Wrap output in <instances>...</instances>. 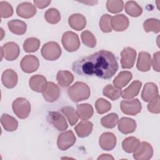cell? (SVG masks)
Listing matches in <instances>:
<instances>
[{
  "instance_id": "obj_1",
  "label": "cell",
  "mask_w": 160,
  "mask_h": 160,
  "mask_svg": "<svg viewBox=\"0 0 160 160\" xmlns=\"http://www.w3.org/2000/svg\"><path fill=\"white\" fill-rule=\"evenodd\" d=\"M72 69L79 76L109 79L118 71V63L112 52L102 49L76 60L73 62Z\"/></svg>"
},
{
  "instance_id": "obj_2",
  "label": "cell",
  "mask_w": 160,
  "mask_h": 160,
  "mask_svg": "<svg viewBox=\"0 0 160 160\" xmlns=\"http://www.w3.org/2000/svg\"><path fill=\"white\" fill-rule=\"evenodd\" d=\"M68 94L72 101L78 102L88 99L90 96L91 91L87 84L78 81L69 88Z\"/></svg>"
},
{
  "instance_id": "obj_3",
  "label": "cell",
  "mask_w": 160,
  "mask_h": 160,
  "mask_svg": "<svg viewBox=\"0 0 160 160\" xmlns=\"http://www.w3.org/2000/svg\"><path fill=\"white\" fill-rule=\"evenodd\" d=\"M41 55L46 60L55 61L61 55V49L59 45L54 41L45 43L41 48Z\"/></svg>"
},
{
  "instance_id": "obj_4",
  "label": "cell",
  "mask_w": 160,
  "mask_h": 160,
  "mask_svg": "<svg viewBox=\"0 0 160 160\" xmlns=\"http://www.w3.org/2000/svg\"><path fill=\"white\" fill-rule=\"evenodd\" d=\"M14 113L20 119H25L31 112V104L26 98H18L12 104Z\"/></svg>"
},
{
  "instance_id": "obj_5",
  "label": "cell",
  "mask_w": 160,
  "mask_h": 160,
  "mask_svg": "<svg viewBox=\"0 0 160 160\" xmlns=\"http://www.w3.org/2000/svg\"><path fill=\"white\" fill-rule=\"evenodd\" d=\"M61 41L64 48L69 52L76 51L80 47L79 37L72 31L65 32L62 36Z\"/></svg>"
},
{
  "instance_id": "obj_6",
  "label": "cell",
  "mask_w": 160,
  "mask_h": 160,
  "mask_svg": "<svg viewBox=\"0 0 160 160\" xmlns=\"http://www.w3.org/2000/svg\"><path fill=\"white\" fill-rule=\"evenodd\" d=\"M120 108L122 112L127 115L135 116L142 109V105L137 98L130 100H123L121 102Z\"/></svg>"
},
{
  "instance_id": "obj_7",
  "label": "cell",
  "mask_w": 160,
  "mask_h": 160,
  "mask_svg": "<svg viewBox=\"0 0 160 160\" xmlns=\"http://www.w3.org/2000/svg\"><path fill=\"white\" fill-rule=\"evenodd\" d=\"M47 120L54 128L61 131L66 130L68 127L65 118L58 111L49 112Z\"/></svg>"
},
{
  "instance_id": "obj_8",
  "label": "cell",
  "mask_w": 160,
  "mask_h": 160,
  "mask_svg": "<svg viewBox=\"0 0 160 160\" xmlns=\"http://www.w3.org/2000/svg\"><path fill=\"white\" fill-rule=\"evenodd\" d=\"M76 140L74 132L71 131H67L61 133L57 140V145L60 150L65 151L74 145Z\"/></svg>"
},
{
  "instance_id": "obj_9",
  "label": "cell",
  "mask_w": 160,
  "mask_h": 160,
  "mask_svg": "<svg viewBox=\"0 0 160 160\" xmlns=\"http://www.w3.org/2000/svg\"><path fill=\"white\" fill-rule=\"evenodd\" d=\"M121 64L123 69H130L133 67L136 58V51L132 48H124L121 52Z\"/></svg>"
},
{
  "instance_id": "obj_10",
  "label": "cell",
  "mask_w": 160,
  "mask_h": 160,
  "mask_svg": "<svg viewBox=\"0 0 160 160\" xmlns=\"http://www.w3.org/2000/svg\"><path fill=\"white\" fill-rule=\"evenodd\" d=\"M133 158L136 160H148L153 155V149L148 142H140L138 148L133 152Z\"/></svg>"
},
{
  "instance_id": "obj_11",
  "label": "cell",
  "mask_w": 160,
  "mask_h": 160,
  "mask_svg": "<svg viewBox=\"0 0 160 160\" xmlns=\"http://www.w3.org/2000/svg\"><path fill=\"white\" fill-rule=\"evenodd\" d=\"M39 62L38 58L34 55H26L21 60L20 66L23 72L32 73L39 68Z\"/></svg>"
},
{
  "instance_id": "obj_12",
  "label": "cell",
  "mask_w": 160,
  "mask_h": 160,
  "mask_svg": "<svg viewBox=\"0 0 160 160\" xmlns=\"http://www.w3.org/2000/svg\"><path fill=\"white\" fill-rule=\"evenodd\" d=\"M44 99L49 102L56 101L60 96V90L58 85L52 82H48L42 91Z\"/></svg>"
},
{
  "instance_id": "obj_13",
  "label": "cell",
  "mask_w": 160,
  "mask_h": 160,
  "mask_svg": "<svg viewBox=\"0 0 160 160\" xmlns=\"http://www.w3.org/2000/svg\"><path fill=\"white\" fill-rule=\"evenodd\" d=\"M4 57L7 61H14L18 58L20 53L18 44L14 42H8L2 47Z\"/></svg>"
},
{
  "instance_id": "obj_14",
  "label": "cell",
  "mask_w": 160,
  "mask_h": 160,
  "mask_svg": "<svg viewBox=\"0 0 160 160\" xmlns=\"http://www.w3.org/2000/svg\"><path fill=\"white\" fill-rule=\"evenodd\" d=\"M99 143L100 147L103 150L111 151L116 146V137L112 132H104L99 137Z\"/></svg>"
},
{
  "instance_id": "obj_15",
  "label": "cell",
  "mask_w": 160,
  "mask_h": 160,
  "mask_svg": "<svg viewBox=\"0 0 160 160\" xmlns=\"http://www.w3.org/2000/svg\"><path fill=\"white\" fill-rule=\"evenodd\" d=\"M17 14L23 18L28 19L33 17L36 13L34 5L29 2H24L19 4L16 8Z\"/></svg>"
},
{
  "instance_id": "obj_16",
  "label": "cell",
  "mask_w": 160,
  "mask_h": 160,
  "mask_svg": "<svg viewBox=\"0 0 160 160\" xmlns=\"http://www.w3.org/2000/svg\"><path fill=\"white\" fill-rule=\"evenodd\" d=\"M129 24V19L122 14L115 15L111 18V28L116 31L119 32L126 30L128 28Z\"/></svg>"
},
{
  "instance_id": "obj_17",
  "label": "cell",
  "mask_w": 160,
  "mask_h": 160,
  "mask_svg": "<svg viewBox=\"0 0 160 160\" xmlns=\"http://www.w3.org/2000/svg\"><path fill=\"white\" fill-rule=\"evenodd\" d=\"M2 84L7 88H14L18 81V77L17 73L12 69H8L5 70L1 77Z\"/></svg>"
},
{
  "instance_id": "obj_18",
  "label": "cell",
  "mask_w": 160,
  "mask_h": 160,
  "mask_svg": "<svg viewBox=\"0 0 160 160\" xmlns=\"http://www.w3.org/2000/svg\"><path fill=\"white\" fill-rule=\"evenodd\" d=\"M159 95L157 86L153 82L145 84L141 92V98L145 102H149Z\"/></svg>"
},
{
  "instance_id": "obj_19",
  "label": "cell",
  "mask_w": 160,
  "mask_h": 160,
  "mask_svg": "<svg viewBox=\"0 0 160 160\" xmlns=\"http://www.w3.org/2000/svg\"><path fill=\"white\" fill-rule=\"evenodd\" d=\"M136 129V122L132 118L123 117L118 121L119 131L125 134L133 132Z\"/></svg>"
},
{
  "instance_id": "obj_20",
  "label": "cell",
  "mask_w": 160,
  "mask_h": 160,
  "mask_svg": "<svg viewBox=\"0 0 160 160\" xmlns=\"http://www.w3.org/2000/svg\"><path fill=\"white\" fill-rule=\"evenodd\" d=\"M151 55L147 52L141 51L138 55L136 68L139 71L142 72L148 71L151 69Z\"/></svg>"
},
{
  "instance_id": "obj_21",
  "label": "cell",
  "mask_w": 160,
  "mask_h": 160,
  "mask_svg": "<svg viewBox=\"0 0 160 160\" xmlns=\"http://www.w3.org/2000/svg\"><path fill=\"white\" fill-rule=\"evenodd\" d=\"M47 80L44 76L36 74L31 76L29 81L30 88L36 92H40L43 91L47 84Z\"/></svg>"
},
{
  "instance_id": "obj_22",
  "label": "cell",
  "mask_w": 160,
  "mask_h": 160,
  "mask_svg": "<svg viewBox=\"0 0 160 160\" xmlns=\"http://www.w3.org/2000/svg\"><path fill=\"white\" fill-rule=\"evenodd\" d=\"M69 25L76 31L82 30L86 26V18L81 14L76 13L71 15L68 19Z\"/></svg>"
},
{
  "instance_id": "obj_23",
  "label": "cell",
  "mask_w": 160,
  "mask_h": 160,
  "mask_svg": "<svg viewBox=\"0 0 160 160\" xmlns=\"http://www.w3.org/2000/svg\"><path fill=\"white\" fill-rule=\"evenodd\" d=\"M142 82L140 81H134L123 91L121 95L122 98L125 99H130L134 98L139 94Z\"/></svg>"
},
{
  "instance_id": "obj_24",
  "label": "cell",
  "mask_w": 160,
  "mask_h": 160,
  "mask_svg": "<svg viewBox=\"0 0 160 160\" xmlns=\"http://www.w3.org/2000/svg\"><path fill=\"white\" fill-rule=\"evenodd\" d=\"M93 124L91 121L83 120L79 122L74 128V130L77 135L80 138H85L88 136L92 132Z\"/></svg>"
},
{
  "instance_id": "obj_25",
  "label": "cell",
  "mask_w": 160,
  "mask_h": 160,
  "mask_svg": "<svg viewBox=\"0 0 160 160\" xmlns=\"http://www.w3.org/2000/svg\"><path fill=\"white\" fill-rule=\"evenodd\" d=\"M132 78V74L130 71H123L120 72L114 79L113 84L115 88L121 89L126 86Z\"/></svg>"
},
{
  "instance_id": "obj_26",
  "label": "cell",
  "mask_w": 160,
  "mask_h": 160,
  "mask_svg": "<svg viewBox=\"0 0 160 160\" xmlns=\"http://www.w3.org/2000/svg\"><path fill=\"white\" fill-rule=\"evenodd\" d=\"M8 26L11 32L17 35L24 34L27 29L26 24L19 19H12L8 22Z\"/></svg>"
},
{
  "instance_id": "obj_27",
  "label": "cell",
  "mask_w": 160,
  "mask_h": 160,
  "mask_svg": "<svg viewBox=\"0 0 160 160\" xmlns=\"http://www.w3.org/2000/svg\"><path fill=\"white\" fill-rule=\"evenodd\" d=\"M1 122L3 128L6 131L9 132L16 131L18 126V121L8 114H3L1 116Z\"/></svg>"
},
{
  "instance_id": "obj_28",
  "label": "cell",
  "mask_w": 160,
  "mask_h": 160,
  "mask_svg": "<svg viewBox=\"0 0 160 160\" xmlns=\"http://www.w3.org/2000/svg\"><path fill=\"white\" fill-rule=\"evenodd\" d=\"M76 112L79 118L82 120H88L90 119L94 112L92 106L88 103L80 104L77 105Z\"/></svg>"
},
{
  "instance_id": "obj_29",
  "label": "cell",
  "mask_w": 160,
  "mask_h": 160,
  "mask_svg": "<svg viewBox=\"0 0 160 160\" xmlns=\"http://www.w3.org/2000/svg\"><path fill=\"white\" fill-rule=\"evenodd\" d=\"M56 79L59 85L62 87H68L73 82L74 76L69 71H59Z\"/></svg>"
},
{
  "instance_id": "obj_30",
  "label": "cell",
  "mask_w": 160,
  "mask_h": 160,
  "mask_svg": "<svg viewBox=\"0 0 160 160\" xmlns=\"http://www.w3.org/2000/svg\"><path fill=\"white\" fill-rule=\"evenodd\" d=\"M140 144V141L139 139L134 137L130 136L125 138L122 142V147L124 151L128 153H131L134 152L138 148Z\"/></svg>"
},
{
  "instance_id": "obj_31",
  "label": "cell",
  "mask_w": 160,
  "mask_h": 160,
  "mask_svg": "<svg viewBox=\"0 0 160 160\" xmlns=\"http://www.w3.org/2000/svg\"><path fill=\"white\" fill-rule=\"evenodd\" d=\"M125 12L132 17H138L142 12V8L134 1H128L124 6Z\"/></svg>"
},
{
  "instance_id": "obj_32",
  "label": "cell",
  "mask_w": 160,
  "mask_h": 160,
  "mask_svg": "<svg viewBox=\"0 0 160 160\" xmlns=\"http://www.w3.org/2000/svg\"><path fill=\"white\" fill-rule=\"evenodd\" d=\"M122 93L121 89H118L111 84L106 85L102 90V94L104 96L108 97L112 101H116L119 99Z\"/></svg>"
},
{
  "instance_id": "obj_33",
  "label": "cell",
  "mask_w": 160,
  "mask_h": 160,
  "mask_svg": "<svg viewBox=\"0 0 160 160\" xmlns=\"http://www.w3.org/2000/svg\"><path fill=\"white\" fill-rule=\"evenodd\" d=\"M40 46V40L36 38H27L23 43V49L26 52H33L38 50Z\"/></svg>"
},
{
  "instance_id": "obj_34",
  "label": "cell",
  "mask_w": 160,
  "mask_h": 160,
  "mask_svg": "<svg viewBox=\"0 0 160 160\" xmlns=\"http://www.w3.org/2000/svg\"><path fill=\"white\" fill-rule=\"evenodd\" d=\"M118 115L116 113L112 112L102 118L101 119V123L103 127L111 129L114 128L116 126L117 123L118 122Z\"/></svg>"
},
{
  "instance_id": "obj_35",
  "label": "cell",
  "mask_w": 160,
  "mask_h": 160,
  "mask_svg": "<svg viewBox=\"0 0 160 160\" xmlns=\"http://www.w3.org/2000/svg\"><path fill=\"white\" fill-rule=\"evenodd\" d=\"M143 28L146 32L152 31L158 33L160 31V21L159 19L155 18L148 19L144 22Z\"/></svg>"
},
{
  "instance_id": "obj_36",
  "label": "cell",
  "mask_w": 160,
  "mask_h": 160,
  "mask_svg": "<svg viewBox=\"0 0 160 160\" xmlns=\"http://www.w3.org/2000/svg\"><path fill=\"white\" fill-rule=\"evenodd\" d=\"M61 112L67 118L71 126H74L78 121V116L76 111L71 106H65L61 109Z\"/></svg>"
},
{
  "instance_id": "obj_37",
  "label": "cell",
  "mask_w": 160,
  "mask_h": 160,
  "mask_svg": "<svg viewBox=\"0 0 160 160\" xmlns=\"http://www.w3.org/2000/svg\"><path fill=\"white\" fill-rule=\"evenodd\" d=\"M44 18L48 22L54 24L60 21L61 14L57 9L52 8L45 12Z\"/></svg>"
},
{
  "instance_id": "obj_38",
  "label": "cell",
  "mask_w": 160,
  "mask_h": 160,
  "mask_svg": "<svg viewBox=\"0 0 160 160\" xmlns=\"http://www.w3.org/2000/svg\"><path fill=\"white\" fill-rule=\"evenodd\" d=\"M124 2L121 0H108L106 2V8L111 13L116 14L122 11Z\"/></svg>"
},
{
  "instance_id": "obj_39",
  "label": "cell",
  "mask_w": 160,
  "mask_h": 160,
  "mask_svg": "<svg viewBox=\"0 0 160 160\" xmlns=\"http://www.w3.org/2000/svg\"><path fill=\"white\" fill-rule=\"evenodd\" d=\"M81 38L82 39V41L84 45L86 46L93 48L96 45V39L94 34L90 32L89 31H84L81 34Z\"/></svg>"
},
{
  "instance_id": "obj_40",
  "label": "cell",
  "mask_w": 160,
  "mask_h": 160,
  "mask_svg": "<svg viewBox=\"0 0 160 160\" xmlns=\"http://www.w3.org/2000/svg\"><path fill=\"white\" fill-rule=\"evenodd\" d=\"M95 108L99 114H102L111 109V104L108 101L103 98H99L95 102Z\"/></svg>"
},
{
  "instance_id": "obj_41",
  "label": "cell",
  "mask_w": 160,
  "mask_h": 160,
  "mask_svg": "<svg viewBox=\"0 0 160 160\" xmlns=\"http://www.w3.org/2000/svg\"><path fill=\"white\" fill-rule=\"evenodd\" d=\"M112 16L109 14H105L102 15L99 19V28L103 32H110L112 31L111 20Z\"/></svg>"
},
{
  "instance_id": "obj_42",
  "label": "cell",
  "mask_w": 160,
  "mask_h": 160,
  "mask_svg": "<svg viewBox=\"0 0 160 160\" xmlns=\"http://www.w3.org/2000/svg\"><path fill=\"white\" fill-rule=\"evenodd\" d=\"M0 14L2 18L11 17L13 14V8L12 6L6 1L0 2Z\"/></svg>"
},
{
  "instance_id": "obj_43",
  "label": "cell",
  "mask_w": 160,
  "mask_h": 160,
  "mask_svg": "<svg viewBox=\"0 0 160 160\" xmlns=\"http://www.w3.org/2000/svg\"><path fill=\"white\" fill-rule=\"evenodd\" d=\"M159 99V96L158 95L149 102V103L148 104V109L149 112L154 114H159L160 112Z\"/></svg>"
},
{
  "instance_id": "obj_44",
  "label": "cell",
  "mask_w": 160,
  "mask_h": 160,
  "mask_svg": "<svg viewBox=\"0 0 160 160\" xmlns=\"http://www.w3.org/2000/svg\"><path fill=\"white\" fill-rule=\"evenodd\" d=\"M159 55L160 52L159 51L154 53L152 61L151 62V65H152L153 69L156 72H159Z\"/></svg>"
},
{
  "instance_id": "obj_45",
  "label": "cell",
  "mask_w": 160,
  "mask_h": 160,
  "mask_svg": "<svg viewBox=\"0 0 160 160\" xmlns=\"http://www.w3.org/2000/svg\"><path fill=\"white\" fill-rule=\"evenodd\" d=\"M33 2L34 3L35 6L39 9H44V8L48 7L49 5V4L51 3V1H49V0H42V1L34 0Z\"/></svg>"
},
{
  "instance_id": "obj_46",
  "label": "cell",
  "mask_w": 160,
  "mask_h": 160,
  "mask_svg": "<svg viewBox=\"0 0 160 160\" xmlns=\"http://www.w3.org/2000/svg\"><path fill=\"white\" fill-rule=\"evenodd\" d=\"M98 159H114V158L110 154H102L98 158Z\"/></svg>"
},
{
  "instance_id": "obj_47",
  "label": "cell",
  "mask_w": 160,
  "mask_h": 160,
  "mask_svg": "<svg viewBox=\"0 0 160 160\" xmlns=\"http://www.w3.org/2000/svg\"><path fill=\"white\" fill-rule=\"evenodd\" d=\"M81 2H82V3H84V4H87L88 5L93 6L94 4L98 3V1H81Z\"/></svg>"
}]
</instances>
